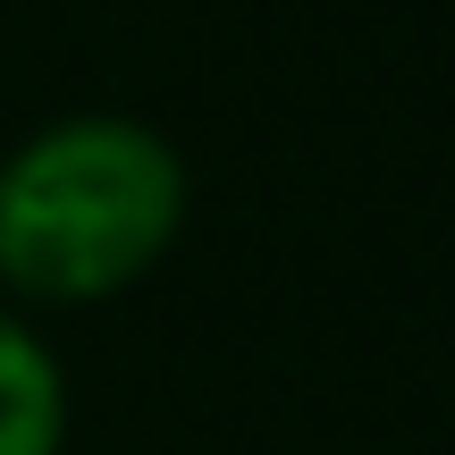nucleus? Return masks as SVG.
Segmentation results:
<instances>
[{
	"mask_svg": "<svg viewBox=\"0 0 455 455\" xmlns=\"http://www.w3.org/2000/svg\"><path fill=\"white\" fill-rule=\"evenodd\" d=\"M186 228V161L144 118H60L0 161V287L34 304L127 295Z\"/></svg>",
	"mask_w": 455,
	"mask_h": 455,
	"instance_id": "nucleus-1",
	"label": "nucleus"
},
{
	"mask_svg": "<svg viewBox=\"0 0 455 455\" xmlns=\"http://www.w3.org/2000/svg\"><path fill=\"white\" fill-rule=\"evenodd\" d=\"M68 447V379L51 346L17 312H0V455H60Z\"/></svg>",
	"mask_w": 455,
	"mask_h": 455,
	"instance_id": "nucleus-2",
	"label": "nucleus"
}]
</instances>
